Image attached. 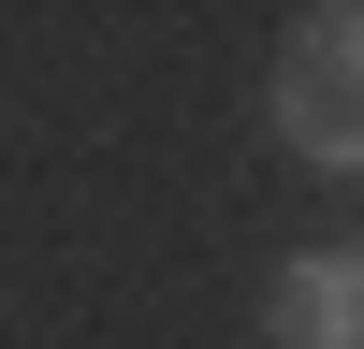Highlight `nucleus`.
Here are the masks:
<instances>
[{
    "label": "nucleus",
    "instance_id": "obj_1",
    "mask_svg": "<svg viewBox=\"0 0 364 349\" xmlns=\"http://www.w3.org/2000/svg\"><path fill=\"white\" fill-rule=\"evenodd\" d=\"M277 131H291V160L364 174V15H306L277 44Z\"/></svg>",
    "mask_w": 364,
    "mask_h": 349
},
{
    "label": "nucleus",
    "instance_id": "obj_2",
    "mask_svg": "<svg viewBox=\"0 0 364 349\" xmlns=\"http://www.w3.org/2000/svg\"><path fill=\"white\" fill-rule=\"evenodd\" d=\"M262 335H277V349H364V248H306V262H277Z\"/></svg>",
    "mask_w": 364,
    "mask_h": 349
}]
</instances>
